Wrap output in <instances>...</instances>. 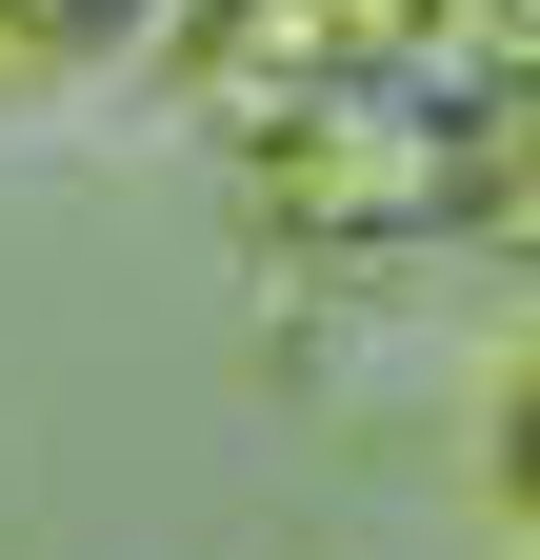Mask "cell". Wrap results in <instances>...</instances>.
Wrapping results in <instances>:
<instances>
[]
</instances>
